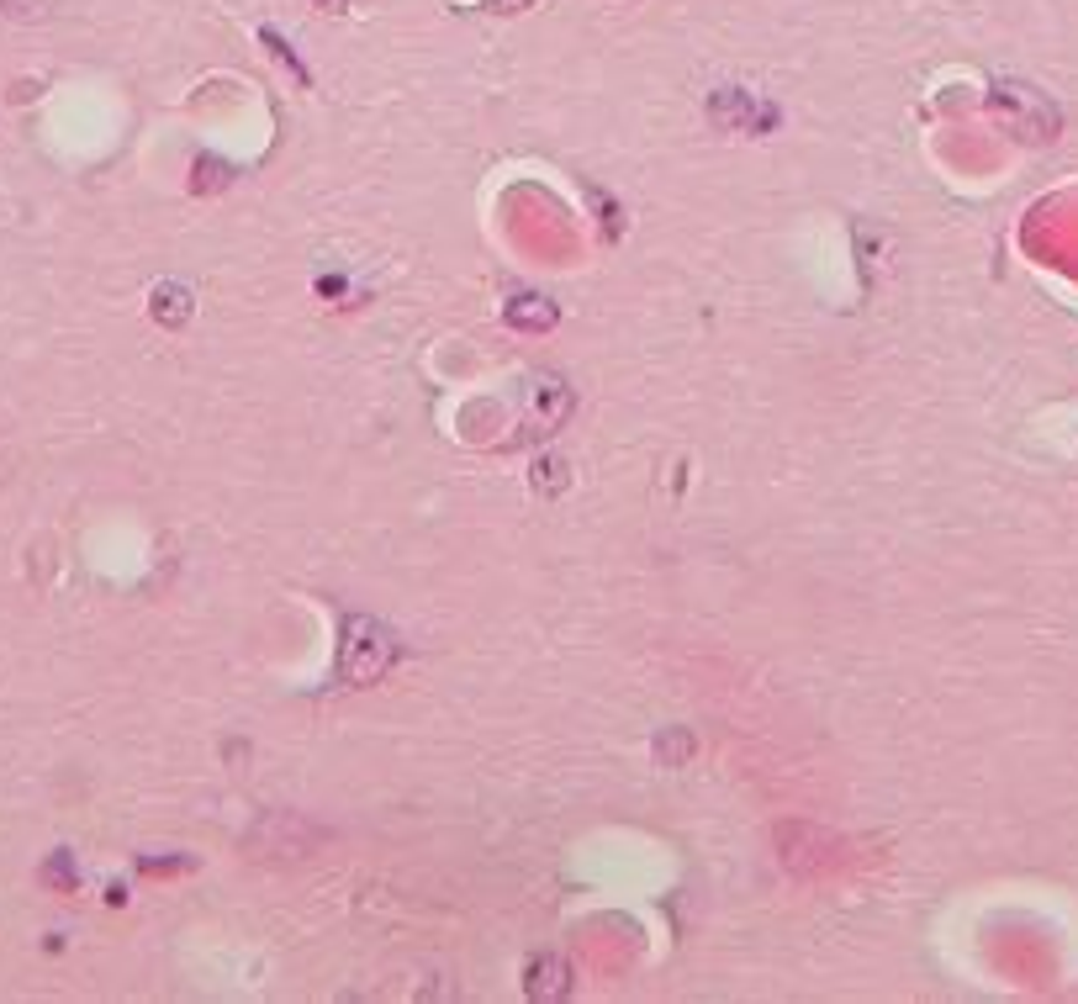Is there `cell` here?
I'll use <instances>...</instances> for the list:
<instances>
[{"label":"cell","instance_id":"cell-1","mask_svg":"<svg viewBox=\"0 0 1078 1004\" xmlns=\"http://www.w3.org/2000/svg\"><path fill=\"white\" fill-rule=\"evenodd\" d=\"M392 666V635L370 619H344V650H339V677L349 687L376 682Z\"/></svg>","mask_w":1078,"mask_h":1004},{"label":"cell","instance_id":"cell-4","mask_svg":"<svg viewBox=\"0 0 1078 1004\" xmlns=\"http://www.w3.org/2000/svg\"><path fill=\"white\" fill-rule=\"evenodd\" d=\"M709 117H714V122H724V127H751L756 106L746 101V90H719V96L709 101Z\"/></svg>","mask_w":1078,"mask_h":1004},{"label":"cell","instance_id":"cell-5","mask_svg":"<svg viewBox=\"0 0 1078 1004\" xmlns=\"http://www.w3.org/2000/svg\"><path fill=\"white\" fill-rule=\"evenodd\" d=\"M154 312H159L164 323H185V318H191V291H185V286H159L154 291Z\"/></svg>","mask_w":1078,"mask_h":1004},{"label":"cell","instance_id":"cell-2","mask_svg":"<svg viewBox=\"0 0 1078 1004\" xmlns=\"http://www.w3.org/2000/svg\"><path fill=\"white\" fill-rule=\"evenodd\" d=\"M524 989H529V999H566L571 994V968L561 957H534L529 973H524Z\"/></svg>","mask_w":1078,"mask_h":1004},{"label":"cell","instance_id":"cell-6","mask_svg":"<svg viewBox=\"0 0 1078 1004\" xmlns=\"http://www.w3.org/2000/svg\"><path fill=\"white\" fill-rule=\"evenodd\" d=\"M487 6H492V11H524L529 0H487Z\"/></svg>","mask_w":1078,"mask_h":1004},{"label":"cell","instance_id":"cell-3","mask_svg":"<svg viewBox=\"0 0 1078 1004\" xmlns=\"http://www.w3.org/2000/svg\"><path fill=\"white\" fill-rule=\"evenodd\" d=\"M503 318H508V328L539 333V328H555V318H561V312H555V302H550V296H513Z\"/></svg>","mask_w":1078,"mask_h":1004}]
</instances>
